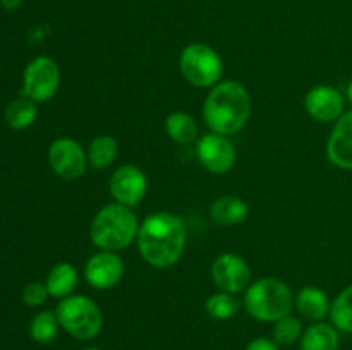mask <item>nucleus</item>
<instances>
[{
    "label": "nucleus",
    "instance_id": "nucleus-25",
    "mask_svg": "<svg viewBox=\"0 0 352 350\" xmlns=\"http://www.w3.org/2000/svg\"><path fill=\"white\" fill-rule=\"evenodd\" d=\"M302 333L305 329H302L301 319L292 314L284 316L274 323V340L278 345H291L298 342L301 340Z\"/></svg>",
    "mask_w": 352,
    "mask_h": 350
},
{
    "label": "nucleus",
    "instance_id": "nucleus-18",
    "mask_svg": "<svg viewBox=\"0 0 352 350\" xmlns=\"http://www.w3.org/2000/svg\"><path fill=\"white\" fill-rule=\"evenodd\" d=\"M79 283V271L74 264L71 263H58L48 273L47 285L48 292H50V297L54 299H65L69 295H72V292L76 290Z\"/></svg>",
    "mask_w": 352,
    "mask_h": 350
},
{
    "label": "nucleus",
    "instance_id": "nucleus-6",
    "mask_svg": "<svg viewBox=\"0 0 352 350\" xmlns=\"http://www.w3.org/2000/svg\"><path fill=\"white\" fill-rule=\"evenodd\" d=\"M181 74L196 88H213L223 74L222 57L215 48L205 43H191L184 47L179 57Z\"/></svg>",
    "mask_w": 352,
    "mask_h": 350
},
{
    "label": "nucleus",
    "instance_id": "nucleus-16",
    "mask_svg": "<svg viewBox=\"0 0 352 350\" xmlns=\"http://www.w3.org/2000/svg\"><path fill=\"white\" fill-rule=\"evenodd\" d=\"M210 215H212L213 222L222 226L239 225L250 215V206L239 196H220L210 206Z\"/></svg>",
    "mask_w": 352,
    "mask_h": 350
},
{
    "label": "nucleus",
    "instance_id": "nucleus-26",
    "mask_svg": "<svg viewBox=\"0 0 352 350\" xmlns=\"http://www.w3.org/2000/svg\"><path fill=\"white\" fill-rule=\"evenodd\" d=\"M48 297H50V292H48L47 285L40 283V281L28 283L23 290V302L31 305V307H38V305L45 304Z\"/></svg>",
    "mask_w": 352,
    "mask_h": 350
},
{
    "label": "nucleus",
    "instance_id": "nucleus-24",
    "mask_svg": "<svg viewBox=\"0 0 352 350\" xmlns=\"http://www.w3.org/2000/svg\"><path fill=\"white\" fill-rule=\"evenodd\" d=\"M60 323L54 311H41L31 319L30 323V336L36 343H50L57 336Z\"/></svg>",
    "mask_w": 352,
    "mask_h": 350
},
{
    "label": "nucleus",
    "instance_id": "nucleus-13",
    "mask_svg": "<svg viewBox=\"0 0 352 350\" xmlns=\"http://www.w3.org/2000/svg\"><path fill=\"white\" fill-rule=\"evenodd\" d=\"M305 108L316 122H337L346 113V102H344L342 93L337 88L320 84L306 93Z\"/></svg>",
    "mask_w": 352,
    "mask_h": 350
},
{
    "label": "nucleus",
    "instance_id": "nucleus-23",
    "mask_svg": "<svg viewBox=\"0 0 352 350\" xmlns=\"http://www.w3.org/2000/svg\"><path fill=\"white\" fill-rule=\"evenodd\" d=\"M330 319L339 331L352 335V285L344 288L332 301L330 305Z\"/></svg>",
    "mask_w": 352,
    "mask_h": 350
},
{
    "label": "nucleus",
    "instance_id": "nucleus-29",
    "mask_svg": "<svg viewBox=\"0 0 352 350\" xmlns=\"http://www.w3.org/2000/svg\"><path fill=\"white\" fill-rule=\"evenodd\" d=\"M347 98H349V103L352 105V79H351V82L349 84H347Z\"/></svg>",
    "mask_w": 352,
    "mask_h": 350
},
{
    "label": "nucleus",
    "instance_id": "nucleus-28",
    "mask_svg": "<svg viewBox=\"0 0 352 350\" xmlns=\"http://www.w3.org/2000/svg\"><path fill=\"white\" fill-rule=\"evenodd\" d=\"M24 0H0V5L3 7L6 10L12 12V10H17L21 5H23Z\"/></svg>",
    "mask_w": 352,
    "mask_h": 350
},
{
    "label": "nucleus",
    "instance_id": "nucleus-12",
    "mask_svg": "<svg viewBox=\"0 0 352 350\" xmlns=\"http://www.w3.org/2000/svg\"><path fill=\"white\" fill-rule=\"evenodd\" d=\"M124 271H126V264L119 254L113 250H98L86 261L82 275L89 287L96 290H109L119 285Z\"/></svg>",
    "mask_w": 352,
    "mask_h": 350
},
{
    "label": "nucleus",
    "instance_id": "nucleus-2",
    "mask_svg": "<svg viewBox=\"0 0 352 350\" xmlns=\"http://www.w3.org/2000/svg\"><path fill=\"white\" fill-rule=\"evenodd\" d=\"M251 115V96L239 81H220L206 95L203 119L210 132L232 136L248 124Z\"/></svg>",
    "mask_w": 352,
    "mask_h": 350
},
{
    "label": "nucleus",
    "instance_id": "nucleus-30",
    "mask_svg": "<svg viewBox=\"0 0 352 350\" xmlns=\"http://www.w3.org/2000/svg\"><path fill=\"white\" fill-rule=\"evenodd\" d=\"M85 350H100V349H96V347H88V349H85Z\"/></svg>",
    "mask_w": 352,
    "mask_h": 350
},
{
    "label": "nucleus",
    "instance_id": "nucleus-17",
    "mask_svg": "<svg viewBox=\"0 0 352 350\" xmlns=\"http://www.w3.org/2000/svg\"><path fill=\"white\" fill-rule=\"evenodd\" d=\"M339 343V329L329 323L318 321L305 329L299 350H337Z\"/></svg>",
    "mask_w": 352,
    "mask_h": 350
},
{
    "label": "nucleus",
    "instance_id": "nucleus-21",
    "mask_svg": "<svg viewBox=\"0 0 352 350\" xmlns=\"http://www.w3.org/2000/svg\"><path fill=\"white\" fill-rule=\"evenodd\" d=\"M86 154H88L89 167L103 170V168L110 167L119 156V143L110 134H100L95 139H91Z\"/></svg>",
    "mask_w": 352,
    "mask_h": 350
},
{
    "label": "nucleus",
    "instance_id": "nucleus-10",
    "mask_svg": "<svg viewBox=\"0 0 352 350\" xmlns=\"http://www.w3.org/2000/svg\"><path fill=\"white\" fill-rule=\"evenodd\" d=\"M212 280L219 290L227 294L246 292L251 283V268L241 256L223 253L212 263Z\"/></svg>",
    "mask_w": 352,
    "mask_h": 350
},
{
    "label": "nucleus",
    "instance_id": "nucleus-20",
    "mask_svg": "<svg viewBox=\"0 0 352 350\" xmlns=\"http://www.w3.org/2000/svg\"><path fill=\"white\" fill-rule=\"evenodd\" d=\"M38 117V106L36 102H33L28 96H17L16 100L9 103L6 106V112H3V119L6 124L14 130H23L28 129L30 126H33L34 120Z\"/></svg>",
    "mask_w": 352,
    "mask_h": 350
},
{
    "label": "nucleus",
    "instance_id": "nucleus-4",
    "mask_svg": "<svg viewBox=\"0 0 352 350\" xmlns=\"http://www.w3.org/2000/svg\"><path fill=\"white\" fill-rule=\"evenodd\" d=\"M244 307L251 318L263 323H275L291 314L294 294L278 278H260L244 292Z\"/></svg>",
    "mask_w": 352,
    "mask_h": 350
},
{
    "label": "nucleus",
    "instance_id": "nucleus-11",
    "mask_svg": "<svg viewBox=\"0 0 352 350\" xmlns=\"http://www.w3.org/2000/svg\"><path fill=\"white\" fill-rule=\"evenodd\" d=\"M109 189L116 202L129 208H136L148 192V178L136 165H122L112 174Z\"/></svg>",
    "mask_w": 352,
    "mask_h": 350
},
{
    "label": "nucleus",
    "instance_id": "nucleus-8",
    "mask_svg": "<svg viewBox=\"0 0 352 350\" xmlns=\"http://www.w3.org/2000/svg\"><path fill=\"white\" fill-rule=\"evenodd\" d=\"M196 156L201 167L210 174H229L236 165V148L229 136L208 132L196 141Z\"/></svg>",
    "mask_w": 352,
    "mask_h": 350
},
{
    "label": "nucleus",
    "instance_id": "nucleus-22",
    "mask_svg": "<svg viewBox=\"0 0 352 350\" xmlns=\"http://www.w3.org/2000/svg\"><path fill=\"white\" fill-rule=\"evenodd\" d=\"M241 302L237 301L234 294H227V292L219 290L217 294L210 295L205 302V311L210 318L217 319V321H227V319L234 318L239 312Z\"/></svg>",
    "mask_w": 352,
    "mask_h": 350
},
{
    "label": "nucleus",
    "instance_id": "nucleus-1",
    "mask_svg": "<svg viewBox=\"0 0 352 350\" xmlns=\"http://www.w3.org/2000/svg\"><path fill=\"white\" fill-rule=\"evenodd\" d=\"M188 242V229L181 216L157 211L141 222L138 232V249L150 266L167 270L179 263Z\"/></svg>",
    "mask_w": 352,
    "mask_h": 350
},
{
    "label": "nucleus",
    "instance_id": "nucleus-27",
    "mask_svg": "<svg viewBox=\"0 0 352 350\" xmlns=\"http://www.w3.org/2000/svg\"><path fill=\"white\" fill-rule=\"evenodd\" d=\"M246 350H278V343L272 338H254L251 340L250 345L246 347Z\"/></svg>",
    "mask_w": 352,
    "mask_h": 350
},
{
    "label": "nucleus",
    "instance_id": "nucleus-9",
    "mask_svg": "<svg viewBox=\"0 0 352 350\" xmlns=\"http://www.w3.org/2000/svg\"><path fill=\"white\" fill-rule=\"evenodd\" d=\"M50 168L64 180H76L82 177L88 165V154L78 141L71 137H58L48 148Z\"/></svg>",
    "mask_w": 352,
    "mask_h": 350
},
{
    "label": "nucleus",
    "instance_id": "nucleus-3",
    "mask_svg": "<svg viewBox=\"0 0 352 350\" xmlns=\"http://www.w3.org/2000/svg\"><path fill=\"white\" fill-rule=\"evenodd\" d=\"M140 225L133 208L119 202H110L103 206L91 220L89 240L98 250L119 253L136 242Z\"/></svg>",
    "mask_w": 352,
    "mask_h": 350
},
{
    "label": "nucleus",
    "instance_id": "nucleus-19",
    "mask_svg": "<svg viewBox=\"0 0 352 350\" xmlns=\"http://www.w3.org/2000/svg\"><path fill=\"white\" fill-rule=\"evenodd\" d=\"M165 130L177 144H191L199 139V127L195 117L186 112H172L165 119Z\"/></svg>",
    "mask_w": 352,
    "mask_h": 350
},
{
    "label": "nucleus",
    "instance_id": "nucleus-5",
    "mask_svg": "<svg viewBox=\"0 0 352 350\" xmlns=\"http://www.w3.org/2000/svg\"><path fill=\"white\" fill-rule=\"evenodd\" d=\"M60 328L78 340H93L103 326L102 309L88 295H69L55 309Z\"/></svg>",
    "mask_w": 352,
    "mask_h": 350
},
{
    "label": "nucleus",
    "instance_id": "nucleus-15",
    "mask_svg": "<svg viewBox=\"0 0 352 350\" xmlns=\"http://www.w3.org/2000/svg\"><path fill=\"white\" fill-rule=\"evenodd\" d=\"M330 305L332 302L325 290L315 285H306L294 295V307L301 312V316L313 323L323 321L330 314Z\"/></svg>",
    "mask_w": 352,
    "mask_h": 350
},
{
    "label": "nucleus",
    "instance_id": "nucleus-7",
    "mask_svg": "<svg viewBox=\"0 0 352 350\" xmlns=\"http://www.w3.org/2000/svg\"><path fill=\"white\" fill-rule=\"evenodd\" d=\"M58 84H60V71L54 58L40 55L24 69L23 95L33 102L43 103L54 98Z\"/></svg>",
    "mask_w": 352,
    "mask_h": 350
},
{
    "label": "nucleus",
    "instance_id": "nucleus-14",
    "mask_svg": "<svg viewBox=\"0 0 352 350\" xmlns=\"http://www.w3.org/2000/svg\"><path fill=\"white\" fill-rule=\"evenodd\" d=\"M330 163L342 170H352V110L346 112L333 126L327 141Z\"/></svg>",
    "mask_w": 352,
    "mask_h": 350
}]
</instances>
